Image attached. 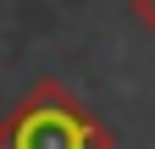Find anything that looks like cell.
Returning a JSON list of instances; mask_svg holds the SVG:
<instances>
[{"mask_svg": "<svg viewBox=\"0 0 155 149\" xmlns=\"http://www.w3.org/2000/svg\"><path fill=\"white\" fill-rule=\"evenodd\" d=\"M0 149H111V133L72 88L45 78L0 116Z\"/></svg>", "mask_w": 155, "mask_h": 149, "instance_id": "obj_1", "label": "cell"}, {"mask_svg": "<svg viewBox=\"0 0 155 149\" xmlns=\"http://www.w3.org/2000/svg\"><path fill=\"white\" fill-rule=\"evenodd\" d=\"M133 17H139V28L155 33V0H133Z\"/></svg>", "mask_w": 155, "mask_h": 149, "instance_id": "obj_2", "label": "cell"}]
</instances>
